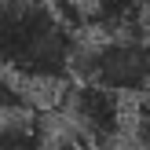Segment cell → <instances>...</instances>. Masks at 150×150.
I'll list each match as a JSON object with an SVG mask.
<instances>
[{
    "instance_id": "obj_1",
    "label": "cell",
    "mask_w": 150,
    "mask_h": 150,
    "mask_svg": "<svg viewBox=\"0 0 150 150\" xmlns=\"http://www.w3.org/2000/svg\"><path fill=\"white\" fill-rule=\"evenodd\" d=\"M77 29L51 0H0V73L55 88L77 70Z\"/></svg>"
},
{
    "instance_id": "obj_2",
    "label": "cell",
    "mask_w": 150,
    "mask_h": 150,
    "mask_svg": "<svg viewBox=\"0 0 150 150\" xmlns=\"http://www.w3.org/2000/svg\"><path fill=\"white\" fill-rule=\"evenodd\" d=\"M77 73L88 84H99L114 95L150 92V37H110L77 59Z\"/></svg>"
},
{
    "instance_id": "obj_3",
    "label": "cell",
    "mask_w": 150,
    "mask_h": 150,
    "mask_svg": "<svg viewBox=\"0 0 150 150\" xmlns=\"http://www.w3.org/2000/svg\"><path fill=\"white\" fill-rule=\"evenodd\" d=\"M66 110H70V121L77 128V136L88 139L92 146H114L125 136V125H128L121 95L106 92L99 84H88V81L70 88Z\"/></svg>"
},
{
    "instance_id": "obj_4",
    "label": "cell",
    "mask_w": 150,
    "mask_h": 150,
    "mask_svg": "<svg viewBox=\"0 0 150 150\" xmlns=\"http://www.w3.org/2000/svg\"><path fill=\"white\" fill-rule=\"evenodd\" d=\"M84 22L99 29L103 40L110 37H136L146 22L143 0H92L84 7Z\"/></svg>"
},
{
    "instance_id": "obj_5",
    "label": "cell",
    "mask_w": 150,
    "mask_h": 150,
    "mask_svg": "<svg viewBox=\"0 0 150 150\" xmlns=\"http://www.w3.org/2000/svg\"><path fill=\"white\" fill-rule=\"evenodd\" d=\"M0 150H48V136L37 117H0Z\"/></svg>"
},
{
    "instance_id": "obj_6",
    "label": "cell",
    "mask_w": 150,
    "mask_h": 150,
    "mask_svg": "<svg viewBox=\"0 0 150 150\" xmlns=\"http://www.w3.org/2000/svg\"><path fill=\"white\" fill-rule=\"evenodd\" d=\"M33 106H37L33 92L22 81L0 73V117H33Z\"/></svg>"
},
{
    "instance_id": "obj_7",
    "label": "cell",
    "mask_w": 150,
    "mask_h": 150,
    "mask_svg": "<svg viewBox=\"0 0 150 150\" xmlns=\"http://www.w3.org/2000/svg\"><path fill=\"white\" fill-rule=\"evenodd\" d=\"M143 7H146V22H150V0H143Z\"/></svg>"
}]
</instances>
